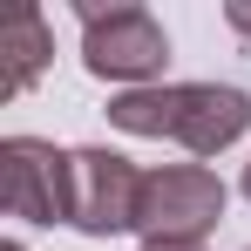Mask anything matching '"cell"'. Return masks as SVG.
Instances as JSON below:
<instances>
[{"label": "cell", "instance_id": "6da1fadb", "mask_svg": "<svg viewBox=\"0 0 251 251\" xmlns=\"http://www.w3.org/2000/svg\"><path fill=\"white\" fill-rule=\"evenodd\" d=\"M109 123L123 136H170L190 156H217L251 129V95L231 82H156L123 88L109 102Z\"/></svg>", "mask_w": 251, "mask_h": 251}, {"label": "cell", "instance_id": "7a4b0ae2", "mask_svg": "<svg viewBox=\"0 0 251 251\" xmlns=\"http://www.w3.org/2000/svg\"><path fill=\"white\" fill-rule=\"evenodd\" d=\"M75 21H82V68L95 82H123V88H156L163 82L170 34L150 7H136V0H116V7L75 0Z\"/></svg>", "mask_w": 251, "mask_h": 251}, {"label": "cell", "instance_id": "3957f363", "mask_svg": "<svg viewBox=\"0 0 251 251\" xmlns=\"http://www.w3.org/2000/svg\"><path fill=\"white\" fill-rule=\"evenodd\" d=\"M217 224H224V183L210 163L143 170V204H136L143 245H204Z\"/></svg>", "mask_w": 251, "mask_h": 251}, {"label": "cell", "instance_id": "277c9868", "mask_svg": "<svg viewBox=\"0 0 251 251\" xmlns=\"http://www.w3.org/2000/svg\"><path fill=\"white\" fill-rule=\"evenodd\" d=\"M136 204H143V170L123 150H109V143L68 150V231L123 238L136 231Z\"/></svg>", "mask_w": 251, "mask_h": 251}, {"label": "cell", "instance_id": "5b68a950", "mask_svg": "<svg viewBox=\"0 0 251 251\" xmlns=\"http://www.w3.org/2000/svg\"><path fill=\"white\" fill-rule=\"evenodd\" d=\"M0 210L21 224H68V150L48 136L0 143Z\"/></svg>", "mask_w": 251, "mask_h": 251}, {"label": "cell", "instance_id": "8992f818", "mask_svg": "<svg viewBox=\"0 0 251 251\" xmlns=\"http://www.w3.org/2000/svg\"><path fill=\"white\" fill-rule=\"evenodd\" d=\"M0 54H7V68H0V95H21V88L41 82L48 54H54V34H48V14H41V7H14V14H7V27H0Z\"/></svg>", "mask_w": 251, "mask_h": 251}, {"label": "cell", "instance_id": "52a82bcc", "mask_svg": "<svg viewBox=\"0 0 251 251\" xmlns=\"http://www.w3.org/2000/svg\"><path fill=\"white\" fill-rule=\"evenodd\" d=\"M224 21H231V27L251 41V0H224Z\"/></svg>", "mask_w": 251, "mask_h": 251}, {"label": "cell", "instance_id": "ba28073f", "mask_svg": "<svg viewBox=\"0 0 251 251\" xmlns=\"http://www.w3.org/2000/svg\"><path fill=\"white\" fill-rule=\"evenodd\" d=\"M143 251H204V245H143Z\"/></svg>", "mask_w": 251, "mask_h": 251}, {"label": "cell", "instance_id": "9c48e42d", "mask_svg": "<svg viewBox=\"0 0 251 251\" xmlns=\"http://www.w3.org/2000/svg\"><path fill=\"white\" fill-rule=\"evenodd\" d=\"M0 251H27V245H21V238H7V245H0Z\"/></svg>", "mask_w": 251, "mask_h": 251}, {"label": "cell", "instance_id": "30bf717a", "mask_svg": "<svg viewBox=\"0 0 251 251\" xmlns=\"http://www.w3.org/2000/svg\"><path fill=\"white\" fill-rule=\"evenodd\" d=\"M245 197H251V163H245Z\"/></svg>", "mask_w": 251, "mask_h": 251}]
</instances>
